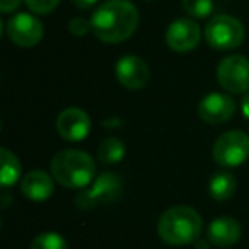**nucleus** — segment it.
Instances as JSON below:
<instances>
[{
	"label": "nucleus",
	"instance_id": "7",
	"mask_svg": "<svg viewBox=\"0 0 249 249\" xmlns=\"http://www.w3.org/2000/svg\"><path fill=\"white\" fill-rule=\"evenodd\" d=\"M218 84L232 94H244L249 89V60L242 55L225 56L217 67Z\"/></svg>",
	"mask_w": 249,
	"mask_h": 249
},
{
	"label": "nucleus",
	"instance_id": "18",
	"mask_svg": "<svg viewBox=\"0 0 249 249\" xmlns=\"http://www.w3.org/2000/svg\"><path fill=\"white\" fill-rule=\"evenodd\" d=\"M31 249H69V244L58 232H41L33 239Z\"/></svg>",
	"mask_w": 249,
	"mask_h": 249
},
{
	"label": "nucleus",
	"instance_id": "21",
	"mask_svg": "<svg viewBox=\"0 0 249 249\" xmlns=\"http://www.w3.org/2000/svg\"><path fill=\"white\" fill-rule=\"evenodd\" d=\"M69 31L75 36H84L89 31H92V26H90V21L84 18H73L72 21L69 22Z\"/></svg>",
	"mask_w": 249,
	"mask_h": 249
},
{
	"label": "nucleus",
	"instance_id": "5",
	"mask_svg": "<svg viewBox=\"0 0 249 249\" xmlns=\"http://www.w3.org/2000/svg\"><path fill=\"white\" fill-rule=\"evenodd\" d=\"M213 160L222 167H237L249 157V135L231 130L220 135L213 143Z\"/></svg>",
	"mask_w": 249,
	"mask_h": 249
},
{
	"label": "nucleus",
	"instance_id": "10",
	"mask_svg": "<svg viewBox=\"0 0 249 249\" xmlns=\"http://www.w3.org/2000/svg\"><path fill=\"white\" fill-rule=\"evenodd\" d=\"M56 130L63 140L80 142L90 132V118L80 107H67L56 118Z\"/></svg>",
	"mask_w": 249,
	"mask_h": 249
},
{
	"label": "nucleus",
	"instance_id": "14",
	"mask_svg": "<svg viewBox=\"0 0 249 249\" xmlns=\"http://www.w3.org/2000/svg\"><path fill=\"white\" fill-rule=\"evenodd\" d=\"M53 179L45 171H31L22 178L21 191L33 201H45L53 195Z\"/></svg>",
	"mask_w": 249,
	"mask_h": 249
},
{
	"label": "nucleus",
	"instance_id": "2",
	"mask_svg": "<svg viewBox=\"0 0 249 249\" xmlns=\"http://www.w3.org/2000/svg\"><path fill=\"white\" fill-rule=\"evenodd\" d=\"M201 227L203 222L195 208L188 205H178L160 215L157 232L166 244L186 246L200 237Z\"/></svg>",
	"mask_w": 249,
	"mask_h": 249
},
{
	"label": "nucleus",
	"instance_id": "11",
	"mask_svg": "<svg viewBox=\"0 0 249 249\" xmlns=\"http://www.w3.org/2000/svg\"><path fill=\"white\" fill-rule=\"evenodd\" d=\"M118 82L126 89H142L149 84L150 70L149 65L137 55H126L118 60L116 63Z\"/></svg>",
	"mask_w": 249,
	"mask_h": 249
},
{
	"label": "nucleus",
	"instance_id": "17",
	"mask_svg": "<svg viewBox=\"0 0 249 249\" xmlns=\"http://www.w3.org/2000/svg\"><path fill=\"white\" fill-rule=\"evenodd\" d=\"M124 143L120 139H106L97 149V157L103 164H116L124 157Z\"/></svg>",
	"mask_w": 249,
	"mask_h": 249
},
{
	"label": "nucleus",
	"instance_id": "13",
	"mask_svg": "<svg viewBox=\"0 0 249 249\" xmlns=\"http://www.w3.org/2000/svg\"><path fill=\"white\" fill-rule=\"evenodd\" d=\"M241 224L232 217H218L208 227V239L217 248H231L241 239Z\"/></svg>",
	"mask_w": 249,
	"mask_h": 249
},
{
	"label": "nucleus",
	"instance_id": "19",
	"mask_svg": "<svg viewBox=\"0 0 249 249\" xmlns=\"http://www.w3.org/2000/svg\"><path fill=\"white\" fill-rule=\"evenodd\" d=\"M183 9L191 18L205 19L213 11V2L212 0H183Z\"/></svg>",
	"mask_w": 249,
	"mask_h": 249
},
{
	"label": "nucleus",
	"instance_id": "3",
	"mask_svg": "<svg viewBox=\"0 0 249 249\" xmlns=\"http://www.w3.org/2000/svg\"><path fill=\"white\" fill-rule=\"evenodd\" d=\"M52 176L65 188H86L96 174L94 159L82 150H60L50 162Z\"/></svg>",
	"mask_w": 249,
	"mask_h": 249
},
{
	"label": "nucleus",
	"instance_id": "15",
	"mask_svg": "<svg viewBox=\"0 0 249 249\" xmlns=\"http://www.w3.org/2000/svg\"><path fill=\"white\" fill-rule=\"evenodd\" d=\"M2 157V171H0V184L4 188H9L21 178V162L9 149L0 150Z\"/></svg>",
	"mask_w": 249,
	"mask_h": 249
},
{
	"label": "nucleus",
	"instance_id": "20",
	"mask_svg": "<svg viewBox=\"0 0 249 249\" xmlns=\"http://www.w3.org/2000/svg\"><path fill=\"white\" fill-rule=\"evenodd\" d=\"M26 5L29 7V11L35 12V14H50L58 7L60 0H24Z\"/></svg>",
	"mask_w": 249,
	"mask_h": 249
},
{
	"label": "nucleus",
	"instance_id": "22",
	"mask_svg": "<svg viewBox=\"0 0 249 249\" xmlns=\"http://www.w3.org/2000/svg\"><path fill=\"white\" fill-rule=\"evenodd\" d=\"M19 5H21V0H0V11L4 12V14L16 11Z\"/></svg>",
	"mask_w": 249,
	"mask_h": 249
},
{
	"label": "nucleus",
	"instance_id": "4",
	"mask_svg": "<svg viewBox=\"0 0 249 249\" xmlns=\"http://www.w3.org/2000/svg\"><path fill=\"white\" fill-rule=\"evenodd\" d=\"M244 26L232 16H215L205 28V39L215 50H234L244 39Z\"/></svg>",
	"mask_w": 249,
	"mask_h": 249
},
{
	"label": "nucleus",
	"instance_id": "12",
	"mask_svg": "<svg viewBox=\"0 0 249 249\" xmlns=\"http://www.w3.org/2000/svg\"><path fill=\"white\" fill-rule=\"evenodd\" d=\"M235 111V103L231 96L220 92L207 94L198 104V114L208 124H220L231 120Z\"/></svg>",
	"mask_w": 249,
	"mask_h": 249
},
{
	"label": "nucleus",
	"instance_id": "9",
	"mask_svg": "<svg viewBox=\"0 0 249 249\" xmlns=\"http://www.w3.org/2000/svg\"><path fill=\"white\" fill-rule=\"evenodd\" d=\"M201 39V29L191 19H178L167 28L166 43L178 53H188L198 46Z\"/></svg>",
	"mask_w": 249,
	"mask_h": 249
},
{
	"label": "nucleus",
	"instance_id": "1",
	"mask_svg": "<svg viewBox=\"0 0 249 249\" xmlns=\"http://www.w3.org/2000/svg\"><path fill=\"white\" fill-rule=\"evenodd\" d=\"M92 33L103 43H121L139 28V11L130 0H107L90 18Z\"/></svg>",
	"mask_w": 249,
	"mask_h": 249
},
{
	"label": "nucleus",
	"instance_id": "16",
	"mask_svg": "<svg viewBox=\"0 0 249 249\" xmlns=\"http://www.w3.org/2000/svg\"><path fill=\"white\" fill-rule=\"evenodd\" d=\"M235 179L229 173H217L210 181V195L213 200L225 201L234 196Z\"/></svg>",
	"mask_w": 249,
	"mask_h": 249
},
{
	"label": "nucleus",
	"instance_id": "25",
	"mask_svg": "<svg viewBox=\"0 0 249 249\" xmlns=\"http://www.w3.org/2000/svg\"><path fill=\"white\" fill-rule=\"evenodd\" d=\"M145 2H152V0H145Z\"/></svg>",
	"mask_w": 249,
	"mask_h": 249
},
{
	"label": "nucleus",
	"instance_id": "23",
	"mask_svg": "<svg viewBox=\"0 0 249 249\" xmlns=\"http://www.w3.org/2000/svg\"><path fill=\"white\" fill-rule=\"evenodd\" d=\"M97 0H72V4L79 9H90L92 5H96Z\"/></svg>",
	"mask_w": 249,
	"mask_h": 249
},
{
	"label": "nucleus",
	"instance_id": "8",
	"mask_svg": "<svg viewBox=\"0 0 249 249\" xmlns=\"http://www.w3.org/2000/svg\"><path fill=\"white\" fill-rule=\"evenodd\" d=\"M7 35L14 45L22 48L36 46L43 39V24L36 16L19 12L7 22Z\"/></svg>",
	"mask_w": 249,
	"mask_h": 249
},
{
	"label": "nucleus",
	"instance_id": "24",
	"mask_svg": "<svg viewBox=\"0 0 249 249\" xmlns=\"http://www.w3.org/2000/svg\"><path fill=\"white\" fill-rule=\"evenodd\" d=\"M241 109H242V114H244V118H248V120H249V92H246L244 96H242Z\"/></svg>",
	"mask_w": 249,
	"mask_h": 249
},
{
	"label": "nucleus",
	"instance_id": "6",
	"mask_svg": "<svg viewBox=\"0 0 249 249\" xmlns=\"http://www.w3.org/2000/svg\"><path fill=\"white\" fill-rule=\"evenodd\" d=\"M121 179L114 173H103L90 183L87 190L77 195L75 203L80 210H90L101 203H111L121 193Z\"/></svg>",
	"mask_w": 249,
	"mask_h": 249
}]
</instances>
